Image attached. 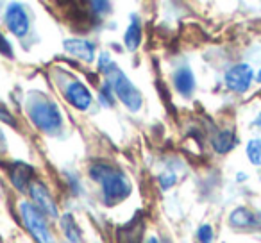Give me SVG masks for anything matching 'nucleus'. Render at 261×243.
I'll return each mask as SVG.
<instances>
[{"mask_svg": "<svg viewBox=\"0 0 261 243\" xmlns=\"http://www.w3.org/2000/svg\"><path fill=\"white\" fill-rule=\"evenodd\" d=\"M91 177L97 182H100L102 192H104V200L108 206H115L125 200L133 192L129 179L118 168L109 167V165H95L91 168Z\"/></svg>", "mask_w": 261, "mask_h": 243, "instance_id": "f257e3e1", "label": "nucleus"}, {"mask_svg": "<svg viewBox=\"0 0 261 243\" xmlns=\"http://www.w3.org/2000/svg\"><path fill=\"white\" fill-rule=\"evenodd\" d=\"M102 72H104L106 80H108L109 88L113 90L115 97H118L127 109H130V111H138V109L142 107V102H143L142 95H140V91L135 88V84L127 79L125 73L118 68V65L109 63L108 66L102 68Z\"/></svg>", "mask_w": 261, "mask_h": 243, "instance_id": "f03ea898", "label": "nucleus"}, {"mask_svg": "<svg viewBox=\"0 0 261 243\" xmlns=\"http://www.w3.org/2000/svg\"><path fill=\"white\" fill-rule=\"evenodd\" d=\"M27 113L33 124L43 132H56L63 124L59 107L45 97H33L27 104Z\"/></svg>", "mask_w": 261, "mask_h": 243, "instance_id": "7ed1b4c3", "label": "nucleus"}, {"mask_svg": "<svg viewBox=\"0 0 261 243\" xmlns=\"http://www.w3.org/2000/svg\"><path fill=\"white\" fill-rule=\"evenodd\" d=\"M20 213H22L27 231L33 234L36 243H52V234L48 231V225L45 222L43 213L38 207H34L29 202H22L20 204Z\"/></svg>", "mask_w": 261, "mask_h": 243, "instance_id": "20e7f679", "label": "nucleus"}, {"mask_svg": "<svg viewBox=\"0 0 261 243\" xmlns=\"http://www.w3.org/2000/svg\"><path fill=\"white\" fill-rule=\"evenodd\" d=\"M252 77L254 72L249 65H236L225 72V84L229 90L236 91V93H245L250 88Z\"/></svg>", "mask_w": 261, "mask_h": 243, "instance_id": "39448f33", "label": "nucleus"}, {"mask_svg": "<svg viewBox=\"0 0 261 243\" xmlns=\"http://www.w3.org/2000/svg\"><path fill=\"white\" fill-rule=\"evenodd\" d=\"M29 192H31V197H33V200H34V207H38L41 213L48 214V217H58V206H56L50 192H48L41 182L33 181Z\"/></svg>", "mask_w": 261, "mask_h": 243, "instance_id": "423d86ee", "label": "nucleus"}, {"mask_svg": "<svg viewBox=\"0 0 261 243\" xmlns=\"http://www.w3.org/2000/svg\"><path fill=\"white\" fill-rule=\"evenodd\" d=\"M6 25L16 38H22L29 31V18L20 4H11L6 11Z\"/></svg>", "mask_w": 261, "mask_h": 243, "instance_id": "0eeeda50", "label": "nucleus"}, {"mask_svg": "<svg viewBox=\"0 0 261 243\" xmlns=\"http://www.w3.org/2000/svg\"><path fill=\"white\" fill-rule=\"evenodd\" d=\"M65 97L68 100L70 105H73L75 109L79 111H86L91 104V93L83 83L79 80H72V83L66 86V91H65Z\"/></svg>", "mask_w": 261, "mask_h": 243, "instance_id": "6e6552de", "label": "nucleus"}, {"mask_svg": "<svg viewBox=\"0 0 261 243\" xmlns=\"http://www.w3.org/2000/svg\"><path fill=\"white\" fill-rule=\"evenodd\" d=\"M33 167L25 163H13L9 167V179H11L13 186L18 190H27L33 184Z\"/></svg>", "mask_w": 261, "mask_h": 243, "instance_id": "1a4fd4ad", "label": "nucleus"}, {"mask_svg": "<svg viewBox=\"0 0 261 243\" xmlns=\"http://www.w3.org/2000/svg\"><path fill=\"white\" fill-rule=\"evenodd\" d=\"M65 48L66 52L77 56L83 61L91 63L95 59V45L88 40H79V38H72V40H65Z\"/></svg>", "mask_w": 261, "mask_h": 243, "instance_id": "9d476101", "label": "nucleus"}, {"mask_svg": "<svg viewBox=\"0 0 261 243\" xmlns=\"http://www.w3.org/2000/svg\"><path fill=\"white\" fill-rule=\"evenodd\" d=\"M174 84L175 90L179 91L185 97H190L195 90V77H193V72L188 68V66H181L179 70H175L174 73Z\"/></svg>", "mask_w": 261, "mask_h": 243, "instance_id": "9b49d317", "label": "nucleus"}, {"mask_svg": "<svg viewBox=\"0 0 261 243\" xmlns=\"http://www.w3.org/2000/svg\"><path fill=\"white\" fill-rule=\"evenodd\" d=\"M143 236V220L140 217L133 218L125 227L118 231V243H140Z\"/></svg>", "mask_w": 261, "mask_h": 243, "instance_id": "f8f14e48", "label": "nucleus"}, {"mask_svg": "<svg viewBox=\"0 0 261 243\" xmlns=\"http://www.w3.org/2000/svg\"><path fill=\"white\" fill-rule=\"evenodd\" d=\"M123 43H125L127 50H130V52L136 50V48L140 47V43H142V23H140L136 15H133V18H130V25L125 33Z\"/></svg>", "mask_w": 261, "mask_h": 243, "instance_id": "ddd939ff", "label": "nucleus"}, {"mask_svg": "<svg viewBox=\"0 0 261 243\" xmlns=\"http://www.w3.org/2000/svg\"><path fill=\"white\" fill-rule=\"evenodd\" d=\"M234 145H236V138H234V134H232L231 131H222L213 138L215 150H217V152H220V154L229 152V150H231Z\"/></svg>", "mask_w": 261, "mask_h": 243, "instance_id": "4468645a", "label": "nucleus"}, {"mask_svg": "<svg viewBox=\"0 0 261 243\" xmlns=\"http://www.w3.org/2000/svg\"><path fill=\"white\" fill-rule=\"evenodd\" d=\"M61 227L65 231L66 238L70 239L72 243H79L81 241V229L79 225L75 224L72 214H63L61 217Z\"/></svg>", "mask_w": 261, "mask_h": 243, "instance_id": "2eb2a0df", "label": "nucleus"}, {"mask_svg": "<svg viewBox=\"0 0 261 243\" xmlns=\"http://www.w3.org/2000/svg\"><path fill=\"white\" fill-rule=\"evenodd\" d=\"M229 222H231L234 227H249V225H252L254 222H256V218H254V214L250 213L249 209H245V207H238V209L232 211Z\"/></svg>", "mask_w": 261, "mask_h": 243, "instance_id": "dca6fc26", "label": "nucleus"}, {"mask_svg": "<svg viewBox=\"0 0 261 243\" xmlns=\"http://www.w3.org/2000/svg\"><path fill=\"white\" fill-rule=\"evenodd\" d=\"M247 156L254 165L261 167V140H250L247 145Z\"/></svg>", "mask_w": 261, "mask_h": 243, "instance_id": "f3484780", "label": "nucleus"}, {"mask_svg": "<svg viewBox=\"0 0 261 243\" xmlns=\"http://www.w3.org/2000/svg\"><path fill=\"white\" fill-rule=\"evenodd\" d=\"M100 102H104V104H108V105H113V102H115V93H113V90L109 88L108 83H106L100 90Z\"/></svg>", "mask_w": 261, "mask_h": 243, "instance_id": "a211bd4d", "label": "nucleus"}, {"mask_svg": "<svg viewBox=\"0 0 261 243\" xmlns=\"http://www.w3.org/2000/svg\"><path fill=\"white\" fill-rule=\"evenodd\" d=\"M199 241L200 243H211L213 241V229L210 227V225H202V227L199 229Z\"/></svg>", "mask_w": 261, "mask_h": 243, "instance_id": "6ab92c4d", "label": "nucleus"}, {"mask_svg": "<svg viewBox=\"0 0 261 243\" xmlns=\"http://www.w3.org/2000/svg\"><path fill=\"white\" fill-rule=\"evenodd\" d=\"M0 120L4 122V124H9V125H15V116L9 113V109L6 107V104L2 100H0Z\"/></svg>", "mask_w": 261, "mask_h": 243, "instance_id": "aec40b11", "label": "nucleus"}, {"mask_svg": "<svg viewBox=\"0 0 261 243\" xmlns=\"http://www.w3.org/2000/svg\"><path fill=\"white\" fill-rule=\"evenodd\" d=\"M0 52L2 54H6L8 58H13V48H11V45H9V41L6 40L2 34H0Z\"/></svg>", "mask_w": 261, "mask_h": 243, "instance_id": "412c9836", "label": "nucleus"}, {"mask_svg": "<svg viewBox=\"0 0 261 243\" xmlns=\"http://www.w3.org/2000/svg\"><path fill=\"white\" fill-rule=\"evenodd\" d=\"M6 152H8V142H6L4 132H2V129H0V156H4Z\"/></svg>", "mask_w": 261, "mask_h": 243, "instance_id": "4be33fe9", "label": "nucleus"}, {"mask_svg": "<svg viewBox=\"0 0 261 243\" xmlns=\"http://www.w3.org/2000/svg\"><path fill=\"white\" fill-rule=\"evenodd\" d=\"M254 125H256V127H259V129H261V113H259V116H257V118L254 120Z\"/></svg>", "mask_w": 261, "mask_h": 243, "instance_id": "5701e85b", "label": "nucleus"}, {"mask_svg": "<svg viewBox=\"0 0 261 243\" xmlns=\"http://www.w3.org/2000/svg\"><path fill=\"white\" fill-rule=\"evenodd\" d=\"M257 83H261V72L257 73Z\"/></svg>", "mask_w": 261, "mask_h": 243, "instance_id": "b1692460", "label": "nucleus"}]
</instances>
